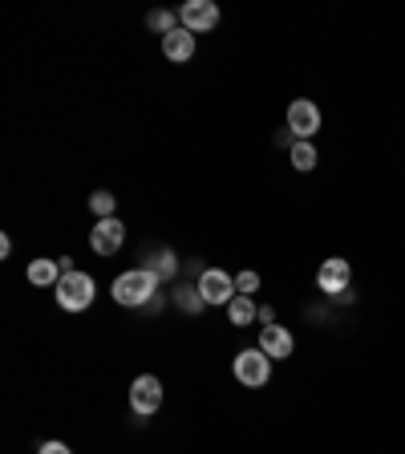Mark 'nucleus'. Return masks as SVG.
Here are the masks:
<instances>
[{
	"mask_svg": "<svg viewBox=\"0 0 405 454\" xmlns=\"http://www.w3.org/2000/svg\"><path fill=\"white\" fill-rule=\"evenodd\" d=\"M57 280H61V264H57V260H33V264H28V284L57 288Z\"/></svg>",
	"mask_w": 405,
	"mask_h": 454,
	"instance_id": "obj_12",
	"label": "nucleus"
},
{
	"mask_svg": "<svg viewBox=\"0 0 405 454\" xmlns=\"http://www.w3.org/2000/svg\"><path fill=\"white\" fill-rule=\"evenodd\" d=\"M260 325H276V312L272 309H260Z\"/></svg>",
	"mask_w": 405,
	"mask_h": 454,
	"instance_id": "obj_21",
	"label": "nucleus"
},
{
	"mask_svg": "<svg viewBox=\"0 0 405 454\" xmlns=\"http://www.w3.org/2000/svg\"><path fill=\"white\" fill-rule=\"evenodd\" d=\"M316 288H321L324 296H332V301H353V264L345 260V255H329L321 264V272H316Z\"/></svg>",
	"mask_w": 405,
	"mask_h": 454,
	"instance_id": "obj_2",
	"label": "nucleus"
},
{
	"mask_svg": "<svg viewBox=\"0 0 405 454\" xmlns=\"http://www.w3.org/2000/svg\"><path fill=\"white\" fill-rule=\"evenodd\" d=\"M122 244H126V227H122V219H97V223L90 227V247H94L97 255L122 252Z\"/></svg>",
	"mask_w": 405,
	"mask_h": 454,
	"instance_id": "obj_9",
	"label": "nucleus"
},
{
	"mask_svg": "<svg viewBox=\"0 0 405 454\" xmlns=\"http://www.w3.org/2000/svg\"><path fill=\"white\" fill-rule=\"evenodd\" d=\"M151 272H159V280H170V276L179 272V260H175V252H170V247H162V252H159V260H154Z\"/></svg>",
	"mask_w": 405,
	"mask_h": 454,
	"instance_id": "obj_17",
	"label": "nucleus"
},
{
	"mask_svg": "<svg viewBox=\"0 0 405 454\" xmlns=\"http://www.w3.org/2000/svg\"><path fill=\"white\" fill-rule=\"evenodd\" d=\"M179 20L187 33H211L219 25V4L215 0H187L179 9Z\"/></svg>",
	"mask_w": 405,
	"mask_h": 454,
	"instance_id": "obj_8",
	"label": "nucleus"
},
{
	"mask_svg": "<svg viewBox=\"0 0 405 454\" xmlns=\"http://www.w3.org/2000/svg\"><path fill=\"white\" fill-rule=\"evenodd\" d=\"M57 304L66 312H85L90 304H94V293H97V284L90 272H66L61 280H57Z\"/></svg>",
	"mask_w": 405,
	"mask_h": 454,
	"instance_id": "obj_3",
	"label": "nucleus"
},
{
	"mask_svg": "<svg viewBox=\"0 0 405 454\" xmlns=\"http://www.w3.org/2000/svg\"><path fill=\"white\" fill-rule=\"evenodd\" d=\"M268 378H272V357H268L260 345H255V349L236 353V381L239 386L260 389V386H268Z\"/></svg>",
	"mask_w": 405,
	"mask_h": 454,
	"instance_id": "obj_4",
	"label": "nucleus"
},
{
	"mask_svg": "<svg viewBox=\"0 0 405 454\" xmlns=\"http://www.w3.org/2000/svg\"><path fill=\"white\" fill-rule=\"evenodd\" d=\"M162 53H167V61H179V66H187L191 57H195V33H187V28H175L170 37H162Z\"/></svg>",
	"mask_w": 405,
	"mask_h": 454,
	"instance_id": "obj_11",
	"label": "nucleus"
},
{
	"mask_svg": "<svg viewBox=\"0 0 405 454\" xmlns=\"http://www.w3.org/2000/svg\"><path fill=\"white\" fill-rule=\"evenodd\" d=\"M175 304H179V309H187V312H199L207 301L199 296V288H179V293H175Z\"/></svg>",
	"mask_w": 405,
	"mask_h": 454,
	"instance_id": "obj_18",
	"label": "nucleus"
},
{
	"mask_svg": "<svg viewBox=\"0 0 405 454\" xmlns=\"http://www.w3.org/2000/svg\"><path fill=\"white\" fill-rule=\"evenodd\" d=\"M37 454H74V450H69L66 442H41V450H37Z\"/></svg>",
	"mask_w": 405,
	"mask_h": 454,
	"instance_id": "obj_20",
	"label": "nucleus"
},
{
	"mask_svg": "<svg viewBox=\"0 0 405 454\" xmlns=\"http://www.w3.org/2000/svg\"><path fill=\"white\" fill-rule=\"evenodd\" d=\"M236 288H239V296H252L255 288H260V272H252V268H247V272H239L236 276Z\"/></svg>",
	"mask_w": 405,
	"mask_h": 454,
	"instance_id": "obj_19",
	"label": "nucleus"
},
{
	"mask_svg": "<svg viewBox=\"0 0 405 454\" xmlns=\"http://www.w3.org/2000/svg\"><path fill=\"white\" fill-rule=\"evenodd\" d=\"M227 321L236 325V329H247L252 321H260V309H255L252 296H236V301L227 304Z\"/></svg>",
	"mask_w": 405,
	"mask_h": 454,
	"instance_id": "obj_13",
	"label": "nucleus"
},
{
	"mask_svg": "<svg viewBox=\"0 0 405 454\" xmlns=\"http://www.w3.org/2000/svg\"><path fill=\"white\" fill-rule=\"evenodd\" d=\"M159 406H162V381L154 378V373L134 378V386H130V410L134 414L151 418V414H159Z\"/></svg>",
	"mask_w": 405,
	"mask_h": 454,
	"instance_id": "obj_7",
	"label": "nucleus"
},
{
	"mask_svg": "<svg viewBox=\"0 0 405 454\" xmlns=\"http://www.w3.org/2000/svg\"><path fill=\"white\" fill-rule=\"evenodd\" d=\"M260 349L272 361H288L296 353V337L284 329V325H264V329H260Z\"/></svg>",
	"mask_w": 405,
	"mask_h": 454,
	"instance_id": "obj_10",
	"label": "nucleus"
},
{
	"mask_svg": "<svg viewBox=\"0 0 405 454\" xmlns=\"http://www.w3.org/2000/svg\"><path fill=\"white\" fill-rule=\"evenodd\" d=\"M321 110H316V102H308V98H296L292 106H288V130L296 134L300 142H312L316 134H321Z\"/></svg>",
	"mask_w": 405,
	"mask_h": 454,
	"instance_id": "obj_6",
	"label": "nucleus"
},
{
	"mask_svg": "<svg viewBox=\"0 0 405 454\" xmlns=\"http://www.w3.org/2000/svg\"><path fill=\"white\" fill-rule=\"evenodd\" d=\"M199 296L207 304H231L239 296V288H236V276H227L223 268H203V276H199Z\"/></svg>",
	"mask_w": 405,
	"mask_h": 454,
	"instance_id": "obj_5",
	"label": "nucleus"
},
{
	"mask_svg": "<svg viewBox=\"0 0 405 454\" xmlns=\"http://www.w3.org/2000/svg\"><path fill=\"white\" fill-rule=\"evenodd\" d=\"M288 159H292L296 170H316V162H321V154H316V146L312 142H292V151H288Z\"/></svg>",
	"mask_w": 405,
	"mask_h": 454,
	"instance_id": "obj_14",
	"label": "nucleus"
},
{
	"mask_svg": "<svg viewBox=\"0 0 405 454\" xmlns=\"http://www.w3.org/2000/svg\"><path fill=\"white\" fill-rule=\"evenodd\" d=\"M159 272H151V268H130V272H122L118 280H113V301L126 304V309H142V304H151V296L159 293Z\"/></svg>",
	"mask_w": 405,
	"mask_h": 454,
	"instance_id": "obj_1",
	"label": "nucleus"
},
{
	"mask_svg": "<svg viewBox=\"0 0 405 454\" xmlns=\"http://www.w3.org/2000/svg\"><path fill=\"white\" fill-rule=\"evenodd\" d=\"M90 211H94L97 219H113V195L110 191H94V195H90Z\"/></svg>",
	"mask_w": 405,
	"mask_h": 454,
	"instance_id": "obj_16",
	"label": "nucleus"
},
{
	"mask_svg": "<svg viewBox=\"0 0 405 454\" xmlns=\"http://www.w3.org/2000/svg\"><path fill=\"white\" fill-rule=\"evenodd\" d=\"M175 20H179V17H175L170 9H154V12H146V28H151V33H162V37H170V33L179 28Z\"/></svg>",
	"mask_w": 405,
	"mask_h": 454,
	"instance_id": "obj_15",
	"label": "nucleus"
}]
</instances>
